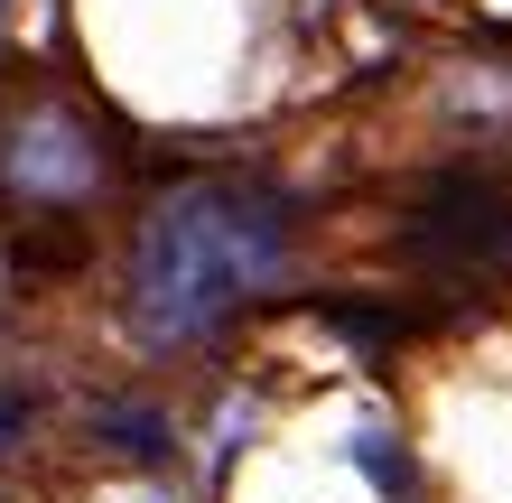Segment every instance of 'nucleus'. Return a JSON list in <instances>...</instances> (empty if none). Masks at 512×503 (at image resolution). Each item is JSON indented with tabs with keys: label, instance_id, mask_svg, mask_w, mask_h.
Returning <instances> with one entry per match:
<instances>
[{
	"label": "nucleus",
	"instance_id": "obj_4",
	"mask_svg": "<svg viewBox=\"0 0 512 503\" xmlns=\"http://www.w3.org/2000/svg\"><path fill=\"white\" fill-rule=\"evenodd\" d=\"M19 420H28V410H19V401H0V448H10V429H19Z\"/></svg>",
	"mask_w": 512,
	"mask_h": 503
},
{
	"label": "nucleus",
	"instance_id": "obj_2",
	"mask_svg": "<svg viewBox=\"0 0 512 503\" xmlns=\"http://www.w3.org/2000/svg\"><path fill=\"white\" fill-rule=\"evenodd\" d=\"M419 252H438V271L447 280H466V271H512V196H494V187H447L429 215H419V233H410Z\"/></svg>",
	"mask_w": 512,
	"mask_h": 503
},
{
	"label": "nucleus",
	"instance_id": "obj_5",
	"mask_svg": "<svg viewBox=\"0 0 512 503\" xmlns=\"http://www.w3.org/2000/svg\"><path fill=\"white\" fill-rule=\"evenodd\" d=\"M112 503H168V494H159V485H140V494H112Z\"/></svg>",
	"mask_w": 512,
	"mask_h": 503
},
{
	"label": "nucleus",
	"instance_id": "obj_3",
	"mask_svg": "<svg viewBox=\"0 0 512 503\" xmlns=\"http://www.w3.org/2000/svg\"><path fill=\"white\" fill-rule=\"evenodd\" d=\"M10 177L28 196H84L103 177V140L75 122V112H38V122L10 131Z\"/></svg>",
	"mask_w": 512,
	"mask_h": 503
},
{
	"label": "nucleus",
	"instance_id": "obj_1",
	"mask_svg": "<svg viewBox=\"0 0 512 503\" xmlns=\"http://www.w3.org/2000/svg\"><path fill=\"white\" fill-rule=\"evenodd\" d=\"M289 261V205L252 177H196L140 224L131 252V327L140 345H187L261 299Z\"/></svg>",
	"mask_w": 512,
	"mask_h": 503
}]
</instances>
